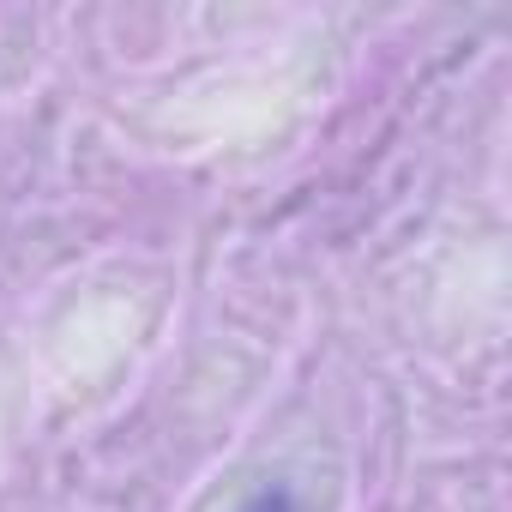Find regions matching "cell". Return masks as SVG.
Wrapping results in <instances>:
<instances>
[{
	"label": "cell",
	"mask_w": 512,
	"mask_h": 512,
	"mask_svg": "<svg viewBox=\"0 0 512 512\" xmlns=\"http://www.w3.org/2000/svg\"><path fill=\"white\" fill-rule=\"evenodd\" d=\"M235 512H308L302 500H296V488H284V482H266V488H253Z\"/></svg>",
	"instance_id": "1"
}]
</instances>
